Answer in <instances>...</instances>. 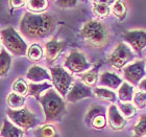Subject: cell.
<instances>
[{
    "mask_svg": "<svg viewBox=\"0 0 146 137\" xmlns=\"http://www.w3.org/2000/svg\"><path fill=\"white\" fill-rule=\"evenodd\" d=\"M82 36L89 45L95 48H100L109 41V31L104 23L96 20H91L84 24Z\"/></svg>",
    "mask_w": 146,
    "mask_h": 137,
    "instance_id": "cell-3",
    "label": "cell"
},
{
    "mask_svg": "<svg viewBox=\"0 0 146 137\" xmlns=\"http://www.w3.org/2000/svg\"><path fill=\"white\" fill-rule=\"evenodd\" d=\"M86 122L96 129H102L106 126V110L98 105L92 106L86 116Z\"/></svg>",
    "mask_w": 146,
    "mask_h": 137,
    "instance_id": "cell-9",
    "label": "cell"
},
{
    "mask_svg": "<svg viewBox=\"0 0 146 137\" xmlns=\"http://www.w3.org/2000/svg\"><path fill=\"white\" fill-rule=\"evenodd\" d=\"M113 1H93V13L99 18L108 17L110 14V9L108 4H113Z\"/></svg>",
    "mask_w": 146,
    "mask_h": 137,
    "instance_id": "cell-17",
    "label": "cell"
},
{
    "mask_svg": "<svg viewBox=\"0 0 146 137\" xmlns=\"http://www.w3.org/2000/svg\"><path fill=\"white\" fill-rule=\"evenodd\" d=\"M28 80H31L33 82H40V81H44V80H49L50 76H49L47 71L45 69H43L42 67H40L38 65H34L31 66L27 71L26 74Z\"/></svg>",
    "mask_w": 146,
    "mask_h": 137,
    "instance_id": "cell-15",
    "label": "cell"
},
{
    "mask_svg": "<svg viewBox=\"0 0 146 137\" xmlns=\"http://www.w3.org/2000/svg\"><path fill=\"white\" fill-rule=\"evenodd\" d=\"M76 3V1H58V4L61 7H73Z\"/></svg>",
    "mask_w": 146,
    "mask_h": 137,
    "instance_id": "cell-33",
    "label": "cell"
},
{
    "mask_svg": "<svg viewBox=\"0 0 146 137\" xmlns=\"http://www.w3.org/2000/svg\"><path fill=\"white\" fill-rule=\"evenodd\" d=\"M125 79L131 84H137L140 81L143 76L145 74V69H144V63L142 61L135 62L133 64L128 65L123 69Z\"/></svg>",
    "mask_w": 146,
    "mask_h": 137,
    "instance_id": "cell-10",
    "label": "cell"
},
{
    "mask_svg": "<svg viewBox=\"0 0 146 137\" xmlns=\"http://www.w3.org/2000/svg\"><path fill=\"white\" fill-rule=\"evenodd\" d=\"M65 66L72 72H82L89 67V64L85 55L82 51L73 50L66 59Z\"/></svg>",
    "mask_w": 146,
    "mask_h": 137,
    "instance_id": "cell-8",
    "label": "cell"
},
{
    "mask_svg": "<svg viewBox=\"0 0 146 137\" xmlns=\"http://www.w3.org/2000/svg\"><path fill=\"white\" fill-rule=\"evenodd\" d=\"M1 40L3 45L9 51L17 55H24L27 52L26 44L13 27H6L1 31Z\"/></svg>",
    "mask_w": 146,
    "mask_h": 137,
    "instance_id": "cell-4",
    "label": "cell"
},
{
    "mask_svg": "<svg viewBox=\"0 0 146 137\" xmlns=\"http://www.w3.org/2000/svg\"><path fill=\"white\" fill-rule=\"evenodd\" d=\"M25 100L23 98V96L19 94H16V93H11V94L7 96V104H9V107L14 108L15 110L22 109L23 106H24Z\"/></svg>",
    "mask_w": 146,
    "mask_h": 137,
    "instance_id": "cell-22",
    "label": "cell"
},
{
    "mask_svg": "<svg viewBox=\"0 0 146 137\" xmlns=\"http://www.w3.org/2000/svg\"><path fill=\"white\" fill-rule=\"evenodd\" d=\"M99 82H100L101 85L107 86V87H110V88H113V89H115L122 85L121 80L119 79L115 73H112V72H104L100 76Z\"/></svg>",
    "mask_w": 146,
    "mask_h": 137,
    "instance_id": "cell-16",
    "label": "cell"
},
{
    "mask_svg": "<svg viewBox=\"0 0 146 137\" xmlns=\"http://www.w3.org/2000/svg\"><path fill=\"white\" fill-rule=\"evenodd\" d=\"M134 132L138 136H143L146 135V115L141 116L140 120L138 122V124L135 126Z\"/></svg>",
    "mask_w": 146,
    "mask_h": 137,
    "instance_id": "cell-29",
    "label": "cell"
},
{
    "mask_svg": "<svg viewBox=\"0 0 146 137\" xmlns=\"http://www.w3.org/2000/svg\"><path fill=\"white\" fill-rule=\"evenodd\" d=\"M66 46V43L64 41H56V40H51L48 43L45 44V57L48 62L55 61L62 50Z\"/></svg>",
    "mask_w": 146,
    "mask_h": 137,
    "instance_id": "cell-13",
    "label": "cell"
},
{
    "mask_svg": "<svg viewBox=\"0 0 146 137\" xmlns=\"http://www.w3.org/2000/svg\"><path fill=\"white\" fill-rule=\"evenodd\" d=\"M113 14L118 19H124L126 15V6L123 1H114L112 6Z\"/></svg>",
    "mask_w": 146,
    "mask_h": 137,
    "instance_id": "cell-25",
    "label": "cell"
},
{
    "mask_svg": "<svg viewBox=\"0 0 146 137\" xmlns=\"http://www.w3.org/2000/svg\"><path fill=\"white\" fill-rule=\"evenodd\" d=\"M40 135H41V137H55L56 132L52 126H45L41 129Z\"/></svg>",
    "mask_w": 146,
    "mask_h": 137,
    "instance_id": "cell-32",
    "label": "cell"
},
{
    "mask_svg": "<svg viewBox=\"0 0 146 137\" xmlns=\"http://www.w3.org/2000/svg\"><path fill=\"white\" fill-rule=\"evenodd\" d=\"M46 89H50V85L48 83H43V84H29L28 86V92L29 94L35 96L36 100H40V95Z\"/></svg>",
    "mask_w": 146,
    "mask_h": 137,
    "instance_id": "cell-21",
    "label": "cell"
},
{
    "mask_svg": "<svg viewBox=\"0 0 146 137\" xmlns=\"http://www.w3.org/2000/svg\"><path fill=\"white\" fill-rule=\"evenodd\" d=\"M109 125L113 130H122L125 127V119L123 118L122 114H120L117 107L112 105L109 108Z\"/></svg>",
    "mask_w": 146,
    "mask_h": 137,
    "instance_id": "cell-14",
    "label": "cell"
},
{
    "mask_svg": "<svg viewBox=\"0 0 146 137\" xmlns=\"http://www.w3.org/2000/svg\"><path fill=\"white\" fill-rule=\"evenodd\" d=\"M1 136L2 137H22L23 132L20 129L16 128L11 122L3 120L1 127Z\"/></svg>",
    "mask_w": 146,
    "mask_h": 137,
    "instance_id": "cell-18",
    "label": "cell"
},
{
    "mask_svg": "<svg viewBox=\"0 0 146 137\" xmlns=\"http://www.w3.org/2000/svg\"><path fill=\"white\" fill-rule=\"evenodd\" d=\"M134 57L131 49L124 43H119L110 57V63L116 68H122Z\"/></svg>",
    "mask_w": 146,
    "mask_h": 137,
    "instance_id": "cell-7",
    "label": "cell"
},
{
    "mask_svg": "<svg viewBox=\"0 0 146 137\" xmlns=\"http://www.w3.org/2000/svg\"><path fill=\"white\" fill-rule=\"evenodd\" d=\"M92 95L91 89L88 86L82 84V83L76 82L73 84L71 89L69 90L67 94V101L74 103V102L80 101L82 98H90Z\"/></svg>",
    "mask_w": 146,
    "mask_h": 137,
    "instance_id": "cell-11",
    "label": "cell"
},
{
    "mask_svg": "<svg viewBox=\"0 0 146 137\" xmlns=\"http://www.w3.org/2000/svg\"><path fill=\"white\" fill-rule=\"evenodd\" d=\"M51 71L52 82L56 87L58 91L62 95L68 94L69 92V87L72 84L73 78L69 73L62 67H53L50 68Z\"/></svg>",
    "mask_w": 146,
    "mask_h": 137,
    "instance_id": "cell-6",
    "label": "cell"
},
{
    "mask_svg": "<svg viewBox=\"0 0 146 137\" xmlns=\"http://www.w3.org/2000/svg\"><path fill=\"white\" fill-rule=\"evenodd\" d=\"M21 31L31 39L43 38L50 35L55 27V19L51 14L26 13L21 20Z\"/></svg>",
    "mask_w": 146,
    "mask_h": 137,
    "instance_id": "cell-1",
    "label": "cell"
},
{
    "mask_svg": "<svg viewBox=\"0 0 146 137\" xmlns=\"http://www.w3.org/2000/svg\"><path fill=\"white\" fill-rule=\"evenodd\" d=\"M6 114L9 115V117L12 119L13 122L17 124L19 127H21L23 129H29L33 128L36 125V116L34 113H31L28 108H22L19 110H6Z\"/></svg>",
    "mask_w": 146,
    "mask_h": 137,
    "instance_id": "cell-5",
    "label": "cell"
},
{
    "mask_svg": "<svg viewBox=\"0 0 146 137\" xmlns=\"http://www.w3.org/2000/svg\"><path fill=\"white\" fill-rule=\"evenodd\" d=\"M118 94L121 101H131L134 96V88L127 83H122L118 90Z\"/></svg>",
    "mask_w": 146,
    "mask_h": 137,
    "instance_id": "cell-20",
    "label": "cell"
},
{
    "mask_svg": "<svg viewBox=\"0 0 146 137\" xmlns=\"http://www.w3.org/2000/svg\"><path fill=\"white\" fill-rule=\"evenodd\" d=\"M25 3H26L25 1H17V0H15V1H9V4H11L13 7H16V9L23 6Z\"/></svg>",
    "mask_w": 146,
    "mask_h": 137,
    "instance_id": "cell-34",
    "label": "cell"
},
{
    "mask_svg": "<svg viewBox=\"0 0 146 137\" xmlns=\"http://www.w3.org/2000/svg\"><path fill=\"white\" fill-rule=\"evenodd\" d=\"M134 103L138 108L143 109L144 107L146 106V92L144 91L137 92L134 95Z\"/></svg>",
    "mask_w": 146,
    "mask_h": 137,
    "instance_id": "cell-31",
    "label": "cell"
},
{
    "mask_svg": "<svg viewBox=\"0 0 146 137\" xmlns=\"http://www.w3.org/2000/svg\"><path fill=\"white\" fill-rule=\"evenodd\" d=\"M140 89H142L144 92H146V80H143L140 83Z\"/></svg>",
    "mask_w": 146,
    "mask_h": 137,
    "instance_id": "cell-35",
    "label": "cell"
},
{
    "mask_svg": "<svg viewBox=\"0 0 146 137\" xmlns=\"http://www.w3.org/2000/svg\"><path fill=\"white\" fill-rule=\"evenodd\" d=\"M95 94L98 98L106 102H114L116 100V94L107 88H96L94 90Z\"/></svg>",
    "mask_w": 146,
    "mask_h": 137,
    "instance_id": "cell-23",
    "label": "cell"
},
{
    "mask_svg": "<svg viewBox=\"0 0 146 137\" xmlns=\"http://www.w3.org/2000/svg\"><path fill=\"white\" fill-rule=\"evenodd\" d=\"M120 111L122 115L125 116L126 118H131L136 113V109L131 104H122L120 105Z\"/></svg>",
    "mask_w": 146,
    "mask_h": 137,
    "instance_id": "cell-30",
    "label": "cell"
},
{
    "mask_svg": "<svg viewBox=\"0 0 146 137\" xmlns=\"http://www.w3.org/2000/svg\"><path fill=\"white\" fill-rule=\"evenodd\" d=\"M27 55L28 58L33 60V61H38L42 58L43 55V50L41 48V46H39L38 44H34L31 45L27 50Z\"/></svg>",
    "mask_w": 146,
    "mask_h": 137,
    "instance_id": "cell-26",
    "label": "cell"
},
{
    "mask_svg": "<svg viewBox=\"0 0 146 137\" xmlns=\"http://www.w3.org/2000/svg\"><path fill=\"white\" fill-rule=\"evenodd\" d=\"M99 64L95 65L94 68L90 69L89 71H87L86 73H84L82 76V82L85 83L86 85L88 86H94L95 83L97 82V78H98V70H99Z\"/></svg>",
    "mask_w": 146,
    "mask_h": 137,
    "instance_id": "cell-19",
    "label": "cell"
},
{
    "mask_svg": "<svg viewBox=\"0 0 146 137\" xmlns=\"http://www.w3.org/2000/svg\"><path fill=\"white\" fill-rule=\"evenodd\" d=\"M123 37L137 51H141L146 46V31H125Z\"/></svg>",
    "mask_w": 146,
    "mask_h": 137,
    "instance_id": "cell-12",
    "label": "cell"
},
{
    "mask_svg": "<svg viewBox=\"0 0 146 137\" xmlns=\"http://www.w3.org/2000/svg\"><path fill=\"white\" fill-rule=\"evenodd\" d=\"M39 101L43 106L46 122H55L63 118L66 113L65 102L53 89H49Z\"/></svg>",
    "mask_w": 146,
    "mask_h": 137,
    "instance_id": "cell-2",
    "label": "cell"
},
{
    "mask_svg": "<svg viewBox=\"0 0 146 137\" xmlns=\"http://www.w3.org/2000/svg\"><path fill=\"white\" fill-rule=\"evenodd\" d=\"M26 4L28 9H31V12L40 13L45 11L48 5V2L46 0H31V1H27Z\"/></svg>",
    "mask_w": 146,
    "mask_h": 137,
    "instance_id": "cell-24",
    "label": "cell"
},
{
    "mask_svg": "<svg viewBox=\"0 0 146 137\" xmlns=\"http://www.w3.org/2000/svg\"><path fill=\"white\" fill-rule=\"evenodd\" d=\"M11 66V57L4 49H1V76H5Z\"/></svg>",
    "mask_w": 146,
    "mask_h": 137,
    "instance_id": "cell-27",
    "label": "cell"
},
{
    "mask_svg": "<svg viewBox=\"0 0 146 137\" xmlns=\"http://www.w3.org/2000/svg\"><path fill=\"white\" fill-rule=\"evenodd\" d=\"M13 90L20 95H25L28 92V86L26 85V83L23 80L18 79L13 84Z\"/></svg>",
    "mask_w": 146,
    "mask_h": 137,
    "instance_id": "cell-28",
    "label": "cell"
}]
</instances>
